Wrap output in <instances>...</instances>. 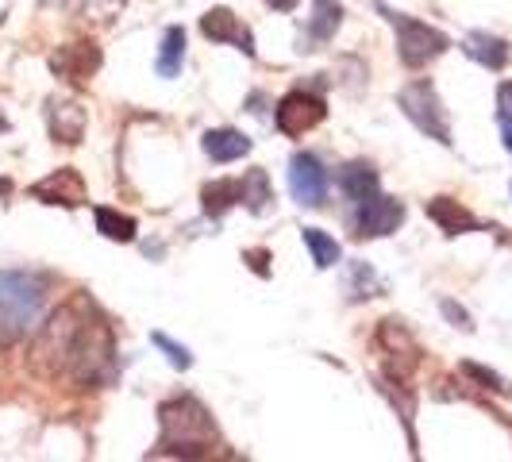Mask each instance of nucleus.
<instances>
[{"label": "nucleus", "mask_w": 512, "mask_h": 462, "mask_svg": "<svg viewBox=\"0 0 512 462\" xmlns=\"http://www.w3.org/2000/svg\"><path fill=\"white\" fill-rule=\"evenodd\" d=\"M162 420V439L158 455H181V459H205L216 443V424L197 397H174L158 409Z\"/></svg>", "instance_id": "nucleus-1"}, {"label": "nucleus", "mask_w": 512, "mask_h": 462, "mask_svg": "<svg viewBox=\"0 0 512 462\" xmlns=\"http://www.w3.org/2000/svg\"><path fill=\"white\" fill-rule=\"evenodd\" d=\"M43 282L24 270H0V347H12L35 332L43 316Z\"/></svg>", "instance_id": "nucleus-2"}, {"label": "nucleus", "mask_w": 512, "mask_h": 462, "mask_svg": "<svg viewBox=\"0 0 512 462\" xmlns=\"http://www.w3.org/2000/svg\"><path fill=\"white\" fill-rule=\"evenodd\" d=\"M66 374L77 385H101L112 378V332L104 320H81L77 339L70 347V362H66Z\"/></svg>", "instance_id": "nucleus-3"}, {"label": "nucleus", "mask_w": 512, "mask_h": 462, "mask_svg": "<svg viewBox=\"0 0 512 462\" xmlns=\"http://www.w3.org/2000/svg\"><path fill=\"white\" fill-rule=\"evenodd\" d=\"M378 12H382L389 24H393V31H397V51H401V62H405V66H412V70L428 66L432 58H439V54L451 47L443 31L420 24V20H412V16H405V12L385 8L382 0H378Z\"/></svg>", "instance_id": "nucleus-4"}, {"label": "nucleus", "mask_w": 512, "mask_h": 462, "mask_svg": "<svg viewBox=\"0 0 512 462\" xmlns=\"http://www.w3.org/2000/svg\"><path fill=\"white\" fill-rule=\"evenodd\" d=\"M397 101H401V112H405L428 139H436V143H443V147L451 143V120H447L443 101H439V93L428 85V81H412V85H405Z\"/></svg>", "instance_id": "nucleus-5"}, {"label": "nucleus", "mask_w": 512, "mask_h": 462, "mask_svg": "<svg viewBox=\"0 0 512 462\" xmlns=\"http://www.w3.org/2000/svg\"><path fill=\"white\" fill-rule=\"evenodd\" d=\"M289 193L305 208H320L328 201V170L316 154H293L289 158Z\"/></svg>", "instance_id": "nucleus-6"}, {"label": "nucleus", "mask_w": 512, "mask_h": 462, "mask_svg": "<svg viewBox=\"0 0 512 462\" xmlns=\"http://www.w3.org/2000/svg\"><path fill=\"white\" fill-rule=\"evenodd\" d=\"M324 116H328V104L320 101L316 93H305V89L285 93L282 101H278V112H274L282 135H305V131L316 128Z\"/></svg>", "instance_id": "nucleus-7"}, {"label": "nucleus", "mask_w": 512, "mask_h": 462, "mask_svg": "<svg viewBox=\"0 0 512 462\" xmlns=\"http://www.w3.org/2000/svg\"><path fill=\"white\" fill-rule=\"evenodd\" d=\"M401 220H405V205H401V201H393V197L374 193V197L359 201L355 235H359V239H382V235L401 228Z\"/></svg>", "instance_id": "nucleus-8"}, {"label": "nucleus", "mask_w": 512, "mask_h": 462, "mask_svg": "<svg viewBox=\"0 0 512 462\" xmlns=\"http://www.w3.org/2000/svg\"><path fill=\"white\" fill-rule=\"evenodd\" d=\"M54 74L70 85H89L93 74L101 70V47L97 43H70L51 58Z\"/></svg>", "instance_id": "nucleus-9"}, {"label": "nucleus", "mask_w": 512, "mask_h": 462, "mask_svg": "<svg viewBox=\"0 0 512 462\" xmlns=\"http://www.w3.org/2000/svg\"><path fill=\"white\" fill-rule=\"evenodd\" d=\"M31 197L43 201V205L77 208L85 205V181H81V174H77L74 166H62V170H54L51 178L35 181L31 185Z\"/></svg>", "instance_id": "nucleus-10"}, {"label": "nucleus", "mask_w": 512, "mask_h": 462, "mask_svg": "<svg viewBox=\"0 0 512 462\" xmlns=\"http://www.w3.org/2000/svg\"><path fill=\"white\" fill-rule=\"evenodd\" d=\"M378 347L385 351V359L393 362V374H397V378H409L412 366L420 362V351H416L412 335L401 328V320H382V328H378Z\"/></svg>", "instance_id": "nucleus-11"}, {"label": "nucleus", "mask_w": 512, "mask_h": 462, "mask_svg": "<svg viewBox=\"0 0 512 462\" xmlns=\"http://www.w3.org/2000/svg\"><path fill=\"white\" fill-rule=\"evenodd\" d=\"M201 31H205L212 43H231V47H239L243 54H255L251 31L239 24V16L231 8H212V12H205L201 16Z\"/></svg>", "instance_id": "nucleus-12"}, {"label": "nucleus", "mask_w": 512, "mask_h": 462, "mask_svg": "<svg viewBox=\"0 0 512 462\" xmlns=\"http://www.w3.org/2000/svg\"><path fill=\"white\" fill-rule=\"evenodd\" d=\"M47 120H51V135L66 147H77L85 139V124H89V112L77 101H51L47 108Z\"/></svg>", "instance_id": "nucleus-13"}, {"label": "nucleus", "mask_w": 512, "mask_h": 462, "mask_svg": "<svg viewBox=\"0 0 512 462\" xmlns=\"http://www.w3.org/2000/svg\"><path fill=\"white\" fill-rule=\"evenodd\" d=\"M462 51L470 54L474 62H482L486 70H505L512 58L509 43L497 39V35H489V31H470V35L462 39Z\"/></svg>", "instance_id": "nucleus-14"}, {"label": "nucleus", "mask_w": 512, "mask_h": 462, "mask_svg": "<svg viewBox=\"0 0 512 462\" xmlns=\"http://www.w3.org/2000/svg\"><path fill=\"white\" fill-rule=\"evenodd\" d=\"M247 151H251V139L243 131L235 128L205 131V154L212 162H235V158H243Z\"/></svg>", "instance_id": "nucleus-15"}, {"label": "nucleus", "mask_w": 512, "mask_h": 462, "mask_svg": "<svg viewBox=\"0 0 512 462\" xmlns=\"http://www.w3.org/2000/svg\"><path fill=\"white\" fill-rule=\"evenodd\" d=\"M428 216H432L447 235H462V231L478 228V220H474L459 201H451V197H436V201H428Z\"/></svg>", "instance_id": "nucleus-16"}, {"label": "nucleus", "mask_w": 512, "mask_h": 462, "mask_svg": "<svg viewBox=\"0 0 512 462\" xmlns=\"http://www.w3.org/2000/svg\"><path fill=\"white\" fill-rule=\"evenodd\" d=\"M201 201H205L208 216H224L228 208H235L243 201V181H235V178L208 181L205 189H201Z\"/></svg>", "instance_id": "nucleus-17"}, {"label": "nucleus", "mask_w": 512, "mask_h": 462, "mask_svg": "<svg viewBox=\"0 0 512 462\" xmlns=\"http://www.w3.org/2000/svg\"><path fill=\"white\" fill-rule=\"evenodd\" d=\"M339 189L351 197V201H366L378 193V174L366 166V162H351L339 170Z\"/></svg>", "instance_id": "nucleus-18"}, {"label": "nucleus", "mask_w": 512, "mask_h": 462, "mask_svg": "<svg viewBox=\"0 0 512 462\" xmlns=\"http://www.w3.org/2000/svg\"><path fill=\"white\" fill-rule=\"evenodd\" d=\"M343 20V8L335 4V0H312V20H308V39L312 43H324V39H332L335 27Z\"/></svg>", "instance_id": "nucleus-19"}, {"label": "nucleus", "mask_w": 512, "mask_h": 462, "mask_svg": "<svg viewBox=\"0 0 512 462\" xmlns=\"http://www.w3.org/2000/svg\"><path fill=\"white\" fill-rule=\"evenodd\" d=\"M181 62H185V31H181V27H166L162 51H158V62H154V66H158L162 77H178Z\"/></svg>", "instance_id": "nucleus-20"}, {"label": "nucleus", "mask_w": 512, "mask_h": 462, "mask_svg": "<svg viewBox=\"0 0 512 462\" xmlns=\"http://www.w3.org/2000/svg\"><path fill=\"white\" fill-rule=\"evenodd\" d=\"M301 239H305V247L312 251V262L320 266V270H332L335 262L343 258V251H339V243H335L328 231L320 228H305L301 231Z\"/></svg>", "instance_id": "nucleus-21"}, {"label": "nucleus", "mask_w": 512, "mask_h": 462, "mask_svg": "<svg viewBox=\"0 0 512 462\" xmlns=\"http://www.w3.org/2000/svg\"><path fill=\"white\" fill-rule=\"evenodd\" d=\"M270 201H274V189H270L266 170H247V178H243V205L251 208L255 216H262L270 208Z\"/></svg>", "instance_id": "nucleus-22"}, {"label": "nucleus", "mask_w": 512, "mask_h": 462, "mask_svg": "<svg viewBox=\"0 0 512 462\" xmlns=\"http://www.w3.org/2000/svg\"><path fill=\"white\" fill-rule=\"evenodd\" d=\"M97 231L112 243H131L135 239V220L120 216L116 208H97Z\"/></svg>", "instance_id": "nucleus-23"}, {"label": "nucleus", "mask_w": 512, "mask_h": 462, "mask_svg": "<svg viewBox=\"0 0 512 462\" xmlns=\"http://www.w3.org/2000/svg\"><path fill=\"white\" fill-rule=\"evenodd\" d=\"M151 343L158 347V351H162V355H166V359H170V366H174V370H189V366H193V355H189V347L174 343V339H170L166 332H151Z\"/></svg>", "instance_id": "nucleus-24"}, {"label": "nucleus", "mask_w": 512, "mask_h": 462, "mask_svg": "<svg viewBox=\"0 0 512 462\" xmlns=\"http://www.w3.org/2000/svg\"><path fill=\"white\" fill-rule=\"evenodd\" d=\"M466 378H474V382H482V389H493V393H512V385L501 378V374H493L486 366H478V362H462L459 366Z\"/></svg>", "instance_id": "nucleus-25"}, {"label": "nucleus", "mask_w": 512, "mask_h": 462, "mask_svg": "<svg viewBox=\"0 0 512 462\" xmlns=\"http://www.w3.org/2000/svg\"><path fill=\"white\" fill-rule=\"evenodd\" d=\"M497 116H512V81L497 89Z\"/></svg>", "instance_id": "nucleus-26"}, {"label": "nucleus", "mask_w": 512, "mask_h": 462, "mask_svg": "<svg viewBox=\"0 0 512 462\" xmlns=\"http://www.w3.org/2000/svg\"><path fill=\"white\" fill-rule=\"evenodd\" d=\"M443 312H447V316L455 320V328H470V316H466V312H462V308L455 305V301H443Z\"/></svg>", "instance_id": "nucleus-27"}, {"label": "nucleus", "mask_w": 512, "mask_h": 462, "mask_svg": "<svg viewBox=\"0 0 512 462\" xmlns=\"http://www.w3.org/2000/svg\"><path fill=\"white\" fill-rule=\"evenodd\" d=\"M243 258H247V262L255 266V274H266V258H270V255H266V251H247V255H243Z\"/></svg>", "instance_id": "nucleus-28"}, {"label": "nucleus", "mask_w": 512, "mask_h": 462, "mask_svg": "<svg viewBox=\"0 0 512 462\" xmlns=\"http://www.w3.org/2000/svg\"><path fill=\"white\" fill-rule=\"evenodd\" d=\"M501 135H505V147L512 151V116H501Z\"/></svg>", "instance_id": "nucleus-29"}, {"label": "nucleus", "mask_w": 512, "mask_h": 462, "mask_svg": "<svg viewBox=\"0 0 512 462\" xmlns=\"http://www.w3.org/2000/svg\"><path fill=\"white\" fill-rule=\"evenodd\" d=\"M270 8H278V12H293L297 8V0H266Z\"/></svg>", "instance_id": "nucleus-30"}, {"label": "nucleus", "mask_w": 512, "mask_h": 462, "mask_svg": "<svg viewBox=\"0 0 512 462\" xmlns=\"http://www.w3.org/2000/svg\"><path fill=\"white\" fill-rule=\"evenodd\" d=\"M8 193H12V181L0 178V197H8Z\"/></svg>", "instance_id": "nucleus-31"}]
</instances>
